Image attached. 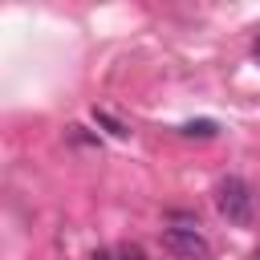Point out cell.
Returning <instances> with one entry per match:
<instances>
[{
    "mask_svg": "<svg viewBox=\"0 0 260 260\" xmlns=\"http://www.w3.org/2000/svg\"><path fill=\"white\" fill-rule=\"evenodd\" d=\"M215 207H219V215H223L228 223L248 228L252 215H256V195H252V187H248L240 175H228V179L215 183Z\"/></svg>",
    "mask_w": 260,
    "mask_h": 260,
    "instance_id": "6da1fadb",
    "label": "cell"
},
{
    "mask_svg": "<svg viewBox=\"0 0 260 260\" xmlns=\"http://www.w3.org/2000/svg\"><path fill=\"white\" fill-rule=\"evenodd\" d=\"M158 240H162V252L175 256V260H211V244H207L199 232H187V228H162Z\"/></svg>",
    "mask_w": 260,
    "mask_h": 260,
    "instance_id": "7a4b0ae2",
    "label": "cell"
},
{
    "mask_svg": "<svg viewBox=\"0 0 260 260\" xmlns=\"http://www.w3.org/2000/svg\"><path fill=\"white\" fill-rule=\"evenodd\" d=\"M215 130H219V126H215L211 118H191V122H183V134H187V138H215Z\"/></svg>",
    "mask_w": 260,
    "mask_h": 260,
    "instance_id": "3957f363",
    "label": "cell"
},
{
    "mask_svg": "<svg viewBox=\"0 0 260 260\" xmlns=\"http://www.w3.org/2000/svg\"><path fill=\"white\" fill-rule=\"evenodd\" d=\"M167 223H171V228H187V232H199V215H195V211H167Z\"/></svg>",
    "mask_w": 260,
    "mask_h": 260,
    "instance_id": "277c9868",
    "label": "cell"
},
{
    "mask_svg": "<svg viewBox=\"0 0 260 260\" xmlns=\"http://www.w3.org/2000/svg\"><path fill=\"white\" fill-rule=\"evenodd\" d=\"M93 122H102V126H106L114 138H126V134H130V130H126V126H122L114 114H106V110H93Z\"/></svg>",
    "mask_w": 260,
    "mask_h": 260,
    "instance_id": "5b68a950",
    "label": "cell"
},
{
    "mask_svg": "<svg viewBox=\"0 0 260 260\" xmlns=\"http://www.w3.org/2000/svg\"><path fill=\"white\" fill-rule=\"evenodd\" d=\"M118 260H146V248L134 244V240H126V244L118 248Z\"/></svg>",
    "mask_w": 260,
    "mask_h": 260,
    "instance_id": "8992f818",
    "label": "cell"
},
{
    "mask_svg": "<svg viewBox=\"0 0 260 260\" xmlns=\"http://www.w3.org/2000/svg\"><path fill=\"white\" fill-rule=\"evenodd\" d=\"M89 260H118V252H106V248H98V252H93Z\"/></svg>",
    "mask_w": 260,
    "mask_h": 260,
    "instance_id": "52a82bcc",
    "label": "cell"
},
{
    "mask_svg": "<svg viewBox=\"0 0 260 260\" xmlns=\"http://www.w3.org/2000/svg\"><path fill=\"white\" fill-rule=\"evenodd\" d=\"M252 53H256V61H260V37H256V45H252Z\"/></svg>",
    "mask_w": 260,
    "mask_h": 260,
    "instance_id": "ba28073f",
    "label": "cell"
},
{
    "mask_svg": "<svg viewBox=\"0 0 260 260\" xmlns=\"http://www.w3.org/2000/svg\"><path fill=\"white\" fill-rule=\"evenodd\" d=\"M252 260H260V248H256V252H252Z\"/></svg>",
    "mask_w": 260,
    "mask_h": 260,
    "instance_id": "9c48e42d",
    "label": "cell"
}]
</instances>
